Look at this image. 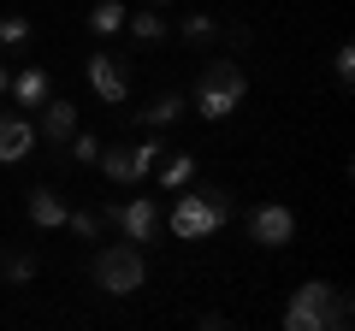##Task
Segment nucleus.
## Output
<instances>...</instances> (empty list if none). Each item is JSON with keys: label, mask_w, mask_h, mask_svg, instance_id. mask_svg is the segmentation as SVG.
<instances>
[{"label": "nucleus", "mask_w": 355, "mask_h": 331, "mask_svg": "<svg viewBox=\"0 0 355 331\" xmlns=\"http://www.w3.org/2000/svg\"><path fill=\"white\" fill-rule=\"evenodd\" d=\"M231 213H237L231 190H219V184H190V190H178V207L160 213V219L172 225L178 242H202V237H214V231H225Z\"/></svg>", "instance_id": "1"}, {"label": "nucleus", "mask_w": 355, "mask_h": 331, "mask_svg": "<svg viewBox=\"0 0 355 331\" xmlns=\"http://www.w3.org/2000/svg\"><path fill=\"white\" fill-rule=\"evenodd\" d=\"M355 319V302L349 290H338V284H302V290L291 296V307H284V331H349Z\"/></svg>", "instance_id": "2"}, {"label": "nucleus", "mask_w": 355, "mask_h": 331, "mask_svg": "<svg viewBox=\"0 0 355 331\" xmlns=\"http://www.w3.org/2000/svg\"><path fill=\"white\" fill-rule=\"evenodd\" d=\"M243 95H249V77H243V65L237 60H225V53H214V60H202V71H196V95H190V107L202 118H231L243 107Z\"/></svg>", "instance_id": "3"}, {"label": "nucleus", "mask_w": 355, "mask_h": 331, "mask_svg": "<svg viewBox=\"0 0 355 331\" xmlns=\"http://www.w3.org/2000/svg\"><path fill=\"white\" fill-rule=\"evenodd\" d=\"M89 284L101 296H137L148 284V260H142V242H107L89 255Z\"/></svg>", "instance_id": "4"}, {"label": "nucleus", "mask_w": 355, "mask_h": 331, "mask_svg": "<svg viewBox=\"0 0 355 331\" xmlns=\"http://www.w3.org/2000/svg\"><path fill=\"white\" fill-rule=\"evenodd\" d=\"M89 89H95V101L107 107H125L130 101V65L119 60V53H89Z\"/></svg>", "instance_id": "5"}, {"label": "nucleus", "mask_w": 355, "mask_h": 331, "mask_svg": "<svg viewBox=\"0 0 355 331\" xmlns=\"http://www.w3.org/2000/svg\"><path fill=\"white\" fill-rule=\"evenodd\" d=\"M107 225L125 231V242H154V231H160V202L154 195H130L125 207H101Z\"/></svg>", "instance_id": "6"}, {"label": "nucleus", "mask_w": 355, "mask_h": 331, "mask_svg": "<svg viewBox=\"0 0 355 331\" xmlns=\"http://www.w3.org/2000/svg\"><path fill=\"white\" fill-rule=\"evenodd\" d=\"M249 242H261V249H291L296 242V213L279 202H266L249 213Z\"/></svg>", "instance_id": "7"}, {"label": "nucleus", "mask_w": 355, "mask_h": 331, "mask_svg": "<svg viewBox=\"0 0 355 331\" xmlns=\"http://www.w3.org/2000/svg\"><path fill=\"white\" fill-rule=\"evenodd\" d=\"M36 136L42 142H53V148H65L71 142V130H77V101H60V95H48V101L36 107Z\"/></svg>", "instance_id": "8"}, {"label": "nucleus", "mask_w": 355, "mask_h": 331, "mask_svg": "<svg viewBox=\"0 0 355 331\" xmlns=\"http://www.w3.org/2000/svg\"><path fill=\"white\" fill-rule=\"evenodd\" d=\"M36 148V125L24 113H0V166H18Z\"/></svg>", "instance_id": "9"}, {"label": "nucleus", "mask_w": 355, "mask_h": 331, "mask_svg": "<svg viewBox=\"0 0 355 331\" xmlns=\"http://www.w3.org/2000/svg\"><path fill=\"white\" fill-rule=\"evenodd\" d=\"M6 95H12V107L36 113V107H42V101L53 95V77L42 71V65H24V71H12V89H6Z\"/></svg>", "instance_id": "10"}, {"label": "nucleus", "mask_w": 355, "mask_h": 331, "mask_svg": "<svg viewBox=\"0 0 355 331\" xmlns=\"http://www.w3.org/2000/svg\"><path fill=\"white\" fill-rule=\"evenodd\" d=\"M184 113H190V101H184V95H154L148 107H137V113H130V125H137V130H166V125H178Z\"/></svg>", "instance_id": "11"}, {"label": "nucleus", "mask_w": 355, "mask_h": 331, "mask_svg": "<svg viewBox=\"0 0 355 331\" xmlns=\"http://www.w3.org/2000/svg\"><path fill=\"white\" fill-rule=\"evenodd\" d=\"M65 195L60 190H30V225L36 231H65Z\"/></svg>", "instance_id": "12"}, {"label": "nucleus", "mask_w": 355, "mask_h": 331, "mask_svg": "<svg viewBox=\"0 0 355 331\" xmlns=\"http://www.w3.org/2000/svg\"><path fill=\"white\" fill-rule=\"evenodd\" d=\"M107 172V184H142L137 172V142H119V148H101V160H95Z\"/></svg>", "instance_id": "13"}, {"label": "nucleus", "mask_w": 355, "mask_h": 331, "mask_svg": "<svg viewBox=\"0 0 355 331\" xmlns=\"http://www.w3.org/2000/svg\"><path fill=\"white\" fill-rule=\"evenodd\" d=\"M154 178H160V190H190L196 184V154H172L166 148L160 160H154Z\"/></svg>", "instance_id": "14"}, {"label": "nucleus", "mask_w": 355, "mask_h": 331, "mask_svg": "<svg viewBox=\"0 0 355 331\" xmlns=\"http://www.w3.org/2000/svg\"><path fill=\"white\" fill-rule=\"evenodd\" d=\"M125 30L142 42V48H154V42H166V36H172V24H166V12H160V6H142V12H125Z\"/></svg>", "instance_id": "15"}, {"label": "nucleus", "mask_w": 355, "mask_h": 331, "mask_svg": "<svg viewBox=\"0 0 355 331\" xmlns=\"http://www.w3.org/2000/svg\"><path fill=\"white\" fill-rule=\"evenodd\" d=\"M125 12H130V6H125V0H95V6H89V30H95V36H119V30H125Z\"/></svg>", "instance_id": "16"}, {"label": "nucleus", "mask_w": 355, "mask_h": 331, "mask_svg": "<svg viewBox=\"0 0 355 331\" xmlns=\"http://www.w3.org/2000/svg\"><path fill=\"white\" fill-rule=\"evenodd\" d=\"M36 267H42L36 249H0V278H6V284H30Z\"/></svg>", "instance_id": "17"}, {"label": "nucleus", "mask_w": 355, "mask_h": 331, "mask_svg": "<svg viewBox=\"0 0 355 331\" xmlns=\"http://www.w3.org/2000/svg\"><path fill=\"white\" fill-rule=\"evenodd\" d=\"M65 231H71V237H83V242H101L107 213H101V207H77V213H65Z\"/></svg>", "instance_id": "18"}, {"label": "nucleus", "mask_w": 355, "mask_h": 331, "mask_svg": "<svg viewBox=\"0 0 355 331\" xmlns=\"http://www.w3.org/2000/svg\"><path fill=\"white\" fill-rule=\"evenodd\" d=\"M101 148H107V142L95 136V130H83V125H77V130H71V142H65V154H71L77 166H95V160H101Z\"/></svg>", "instance_id": "19"}, {"label": "nucleus", "mask_w": 355, "mask_h": 331, "mask_svg": "<svg viewBox=\"0 0 355 331\" xmlns=\"http://www.w3.org/2000/svg\"><path fill=\"white\" fill-rule=\"evenodd\" d=\"M184 42H190V48H214V42H219V24H214L207 12L184 18Z\"/></svg>", "instance_id": "20"}, {"label": "nucleus", "mask_w": 355, "mask_h": 331, "mask_svg": "<svg viewBox=\"0 0 355 331\" xmlns=\"http://www.w3.org/2000/svg\"><path fill=\"white\" fill-rule=\"evenodd\" d=\"M30 36H36V30H30L24 12H6V18H0V48H24Z\"/></svg>", "instance_id": "21"}, {"label": "nucleus", "mask_w": 355, "mask_h": 331, "mask_svg": "<svg viewBox=\"0 0 355 331\" xmlns=\"http://www.w3.org/2000/svg\"><path fill=\"white\" fill-rule=\"evenodd\" d=\"M331 71H338V89H349V83H355V48H349V42L331 53Z\"/></svg>", "instance_id": "22"}, {"label": "nucleus", "mask_w": 355, "mask_h": 331, "mask_svg": "<svg viewBox=\"0 0 355 331\" xmlns=\"http://www.w3.org/2000/svg\"><path fill=\"white\" fill-rule=\"evenodd\" d=\"M12 89V65H0V95Z\"/></svg>", "instance_id": "23"}, {"label": "nucleus", "mask_w": 355, "mask_h": 331, "mask_svg": "<svg viewBox=\"0 0 355 331\" xmlns=\"http://www.w3.org/2000/svg\"><path fill=\"white\" fill-rule=\"evenodd\" d=\"M148 6H172V0H148Z\"/></svg>", "instance_id": "24"}, {"label": "nucleus", "mask_w": 355, "mask_h": 331, "mask_svg": "<svg viewBox=\"0 0 355 331\" xmlns=\"http://www.w3.org/2000/svg\"><path fill=\"white\" fill-rule=\"evenodd\" d=\"M0 249H6V242H0Z\"/></svg>", "instance_id": "25"}]
</instances>
